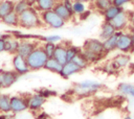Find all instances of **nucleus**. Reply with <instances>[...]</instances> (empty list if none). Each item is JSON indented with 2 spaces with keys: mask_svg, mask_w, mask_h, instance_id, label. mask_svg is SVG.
I'll use <instances>...</instances> for the list:
<instances>
[{
  "mask_svg": "<svg viewBox=\"0 0 134 119\" xmlns=\"http://www.w3.org/2000/svg\"><path fill=\"white\" fill-rule=\"evenodd\" d=\"M42 24H44L41 20L40 13L34 7L30 6L23 13L19 15V26L26 28V29H32L41 27Z\"/></svg>",
  "mask_w": 134,
  "mask_h": 119,
  "instance_id": "nucleus-1",
  "label": "nucleus"
},
{
  "mask_svg": "<svg viewBox=\"0 0 134 119\" xmlns=\"http://www.w3.org/2000/svg\"><path fill=\"white\" fill-rule=\"evenodd\" d=\"M103 85L95 80H84L74 84L72 88V93L80 97H86L96 93L99 89H102Z\"/></svg>",
  "mask_w": 134,
  "mask_h": 119,
  "instance_id": "nucleus-2",
  "label": "nucleus"
},
{
  "mask_svg": "<svg viewBox=\"0 0 134 119\" xmlns=\"http://www.w3.org/2000/svg\"><path fill=\"white\" fill-rule=\"evenodd\" d=\"M48 59V56L46 55L43 46H38L27 57V64L30 69V71H37L40 69H43L45 67V64Z\"/></svg>",
  "mask_w": 134,
  "mask_h": 119,
  "instance_id": "nucleus-3",
  "label": "nucleus"
},
{
  "mask_svg": "<svg viewBox=\"0 0 134 119\" xmlns=\"http://www.w3.org/2000/svg\"><path fill=\"white\" fill-rule=\"evenodd\" d=\"M40 16H41L42 22L50 28L59 29V28H62L66 24V22L62 18H60L53 9L42 11V13H40Z\"/></svg>",
  "mask_w": 134,
  "mask_h": 119,
  "instance_id": "nucleus-4",
  "label": "nucleus"
},
{
  "mask_svg": "<svg viewBox=\"0 0 134 119\" xmlns=\"http://www.w3.org/2000/svg\"><path fill=\"white\" fill-rule=\"evenodd\" d=\"M117 34V50L121 51L122 53L132 52L133 43H132V34L126 33L124 31H116Z\"/></svg>",
  "mask_w": 134,
  "mask_h": 119,
  "instance_id": "nucleus-5",
  "label": "nucleus"
},
{
  "mask_svg": "<svg viewBox=\"0 0 134 119\" xmlns=\"http://www.w3.org/2000/svg\"><path fill=\"white\" fill-rule=\"evenodd\" d=\"M82 49L90 51V52H93V53L98 54V55H100L103 57L107 54L105 52V49H104L103 41L98 40V39H88V40H86L84 42L83 46H82Z\"/></svg>",
  "mask_w": 134,
  "mask_h": 119,
  "instance_id": "nucleus-6",
  "label": "nucleus"
},
{
  "mask_svg": "<svg viewBox=\"0 0 134 119\" xmlns=\"http://www.w3.org/2000/svg\"><path fill=\"white\" fill-rule=\"evenodd\" d=\"M28 110V96L14 95L10 96V111L14 114L21 113Z\"/></svg>",
  "mask_w": 134,
  "mask_h": 119,
  "instance_id": "nucleus-7",
  "label": "nucleus"
},
{
  "mask_svg": "<svg viewBox=\"0 0 134 119\" xmlns=\"http://www.w3.org/2000/svg\"><path fill=\"white\" fill-rule=\"evenodd\" d=\"M13 67H14V71H16L20 76L25 75L30 71L27 61H26V57H23L17 53L14 54V56H13Z\"/></svg>",
  "mask_w": 134,
  "mask_h": 119,
  "instance_id": "nucleus-8",
  "label": "nucleus"
},
{
  "mask_svg": "<svg viewBox=\"0 0 134 119\" xmlns=\"http://www.w3.org/2000/svg\"><path fill=\"white\" fill-rule=\"evenodd\" d=\"M20 78V75L16 71H1L0 72V88H9Z\"/></svg>",
  "mask_w": 134,
  "mask_h": 119,
  "instance_id": "nucleus-9",
  "label": "nucleus"
},
{
  "mask_svg": "<svg viewBox=\"0 0 134 119\" xmlns=\"http://www.w3.org/2000/svg\"><path fill=\"white\" fill-rule=\"evenodd\" d=\"M39 46L38 41H31V40H22L20 41L17 54H20L23 57H27L37 47Z\"/></svg>",
  "mask_w": 134,
  "mask_h": 119,
  "instance_id": "nucleus-10",
  "label": "nucleus"
},
{
  "mask_svg": "<svg viewBox=\"0 0 134 119\" xmlns=\"http://www.w3.org/2000/svg\"><path fill=\"white\" fill-rule=\"evenodd\" d=\"M129 19H128V15L126 13V10L121 11L119 15H117L113 20L110 21V23L113 25V27L115 28L116 31H124L128 25H129Z\"/></svg>",
  "mask_w": 134,
  "mask_h": 119,
  "instance_id": "nucleus-11",
  "label": "nucleus"
},
{
  "mask_svg": "<svg viewBox=\"0 0 134 119\" xmlns=\"http://www.w3.org/2000/svg\"><path fill=\"white\" fill-rule=\"evenodd\" d=\"M45 102H46V98L43 97L38 92L35 94H31L28 96V110L32 112H37L43 106Z\"/></svg>",
  "mask_w": 134,
  "mask_h": 119,
  "instance_id": "nucleus-12",
  "label": "nucleus"
},
{
  "mask_svg": "<svg viewBox=\"0 0 134 119\" xmlns=\"http://www.w3.org/2000/svg\"><path fill=\"white\" fill-rule=\"evenodd\" d=\"M53 10H54V11L58 14V16H59L60 18H62L65 22L71 21L72 18L74 17V14L71 13V11L64 5V3H63L62 1H59V0H58V2H57L55 5H54Z\"/></svg>",
  "mask_w": 134,
  "mask_h": 119,
  "instance_id": "nucleus-13",
  "label": "nucleus"
},
{
  "mask_svg": "<svg viewBox=\"0 0 134 119\" xmlns=\"http://www.w3.org/2000/svg\"><path fill=\"white\" fill-rule=\"evenodd\" d=\"M2 38L5 40V51L13 53V54H16L18 47H19V44H20V40L17 39L16 37H14L12 33L3 34Z\"/></svg>",
  "mask_w": 134,
  "mask_h": 119,
  "instance_id": "nucleus-14",
  "label": "nucleus"
},
{
  "mask_svg": "<svg viewBox=\"0 0 134 119\" xmlns=\"http://www.w3.org/2000/svg\"><path fill=\"white\" fill-rule=\"evenodd\" d=\"M82 70L83 69L80 68L76 64H74L72 61H69V62H67L66 64L63 65V68H62V71H61L60 75L63 78H69L71 75L82 72Z\"/></svg>",
  "mask_w": 134,
  "mask_h": 119,
  "instance_id": "nucleus-15",
  "label": "nucleus"
},
{
  "mask_svg": "<svg viewBox=\"0 0 134 119\" xmlns=\"http://www.w3.org/2000/svg\"><path fill=\"white\" fill-rule=\"evenodd\" d=\"M53 58H55L59 63H61L62 65L67 63V49H66V44L65 43H58L54 53H53Z\"/></svg>",
  "mask_w": 134,
  "mask_h": 119,
  "instance_id": "nucleus-16",
  "label": "nucleus"
},
{
  "mask_svg": "<svg viewBox=\"0 0 134 119\" xmlns=\"http://www.w3.org/2000/svg\"><path fill=\"white\" fill-rule=\"evenodd\" d=\"M116 32L115 28L113 27V25L108 22V21H104V23L102 24L100 26V32H99V40L102 41H105L107 40L108 38L114 35Z\"/></svg>",
  "mask_w": 134,
  "mask_h": 119,
  "instance_id": "nucleus-17",
  "label": "nucleus"
},
{
  "mask_svg": "<svg viewBox=\"0 0 134 119\" xmlns=\"http://www.w3.org/2000/svg\"><path fill=\"white\" fill-rule=\"evenodd\" d=\"M57 2H58V0H37V2L35 3L34 7L39 13H42V11L53 9V7H54Z\"/></svg>",
  "mask_w": 134,
  "mask_h": 119,
  "instance_id": "nucleus-18",
  "label": "nucleus"
},
{
  "mask_svg": "<svg viewBox=\"0 0 134 119\" xmlns=\"http://www.w3.org/2000/svg\"><path fill=\"white\" fill-rule=\"evenodd\" d=\"M124 7H119V6H116L114 4H112L109 8H107L104 13H103V16H104V19L105 21H108L110 22L111 20H113L117 15H119L121 11H124Z\"/></svg>",
  "mask_w": 134,
  "mask_h": 119,
  "instance_id": "nucleus-19",
  "label": "nucleus"
},
{
  "mask_svg": "<svg viewBox=\"0 0 134 119\" xmlns=\"http://www.w3.org/2000/svg\"><path fill=\"white\" fill-rule=\"evenodd\" d=\"M12 11H15V2L13 0H1L0 1V20Z\"/></svg>",
  "mask_w": 134,
  "mask_h": 119,
  "instance_id": "nucleus-20",
  "label": "nucleus"
},
{
  "mask_svg": "<svg viewBox=\"0 0 134 119\" xmlns=\"http://www.w3.org/2000/svg\"><path fill=\"white\" fill-rule=\"evenodd\" d=\"M62 68H63V65L61 63H59L55 58L53 57H49L45 64V67L44 69L50 71V72H53V73H57V74H60L61 71H62Z\"/></svg>",
  "mask_w": 134,
  "mask_h": 119,
  "instance_id": "nucleus-21",
  "label": "nucleus"
},
{
  "mask_svg": "<svg viewBox=\"0 0 134 119\" xmlns=\"http://www.w3.org/2000/svg\"><path fill=\"white\" fill-rule=\"evenodd\" d=\"M131 62V56L128 55L127 53H124V54H119L117 55L113 62H112V67L114 69H117V68H121V67H126L129 63Z\"/></svg>",
  "mask_w": 134,
  "mask_h": 119,
  "instance_id": "nucleus-22",
  "label": "nucleus"
},
{
  "mask_svg": "<svg viewBox=\"0 0 134 119\" xmlns=\"http://www.w3.org/2000/svg\"><path fill=\"white\" fill-rule=\"evenodd\" d=\"M10 96L8 94H0V113H10Z\"/></svg>",
  "mask_w": 134,
  "mask_h": 119,
  "instance_id": "nucleus-23",
  "label": "nucleus"
},
{
  "mask_svg": "<svg viewBox=\"0 0 134 119\" xmlns=\"http://www.w3.org/2000/svg\"><path fill=\"white\" fill-rule=\"evenodd\" d=\"M117 91L121 95H127L134 98V85L129 82H120L117 86Z\"/></svg>",
  "mask_w": 134,
  "mask_h": 119,
  "instance_id": "nucleus-24",
  "label": "nucleus"
},
{
  "mask_svg": "<svg viewBox=\"0 0 134 119\" xmlns=\"http://www.w3.org/2000/svg\"><path fill=\"white\" fill-rule=\"evenodd\" d=\"M103 44H104V49H105L106 53H109L111 51L116 50V48H117V34L115 33L114 35L103 41Z\"/></svg>",
  "mask_w": 134,
  "mask_h": 119,
  "instance_id": "nucleus-25",
  "label": "nucleus"
},
{
  "mask_svg": "<svg viewBox=\"0 0 134 119\" xmlns=\"http://www.w3.org/2000/svg\"><path fill=\"white\" fill-rule=\"evenodd\" d=\"M1 21L8 26H19V15L16 11H12L3 17Z\"/></svg>",
  "mask_w": 134,
  "mask_h": 119,
  "instance_id": "nucleus-26",
  "label": "nucleus"
},
{
  "mask_svg": "<svg viewBox=\"0 0 134 119\" xmlns=\"http://www.w3.org/2000/svg\"><path fill=\"white\" fill-rule=\"evenodd\" d=\"M72 62H73L74 64H76V65H77L80 68H82V69H85V68H87V67L90 65V63L88 62V59L83 55L82 50H81L80 53H77V54L72 58Z\"/></svg>",
  "mask_w": 134,
  "mask_h": 119,
  "instance_id": "nucleus-27",
  "label": "nucleus"
},
{
  "mask_svg": "<svg viewBox=\"0 0 134 119\" xmlns=\"http://www.w3.org/2000/svg\"><path fill=\"white\" fill-rule=\"evenodd\" d=\"M65 44H66V49H67V62H69V61H72V58L77 53L81 52L82 48H79L70 43H65Z\"/></svg>",
  "mask_w": 134,
  "mask_h": 119,
  "instance_id": "nucleus-28",
  "label": "nucleus"
},
{
  "mask_svg": "<svg viewBox=\"0 0 134 119\" xmlns=\"http://www.w3.org/2000/svg\"><path fill=\"white\" fill-rule=\"evenodd\" d=\"M30 6H32V5L28 0H18L15 3V11L18 15H20L21 13H23L24 10H26Z\"/></svg>",
  "mask_w": 134,
  "mask_h": 119,
  "instance_id": "nucleus-29",
  "label": "nucleus"
},
{
  "mask_svg": "<svg viewBox=\"0 0 134 119\" xmlns=\"http://www.w3.org/2000/svg\"><path fill=\"white\" fill-rule=\"evenodd\" d=\"M113 3L110 1V0H94V7L100 11L102 14L107 9L109 8Z\"/></svg>",
  "mask_w": 134,
  "mask_h": 119,
  "instance_id": "nucleus-30",
  "label": "nucleus"
},
{
  "mask_svg": "<svg viewBox=\"0 0 134 119\" xmlns=\"http://www.w3.org/2000/svg\"><path fill=\"white\" fill-rule=\"evenodd\" d=\"M55 47H57V44H55V43H49V42L44 43V45H43V49H44L46 55L48 56V58L53 56Z\"/></svg>",
  "mask_w": 134,
  "mask_h": 119,
  "instance_id": "nucleus-31",
  "label": "nucleus"
},
{
  "mask_svg": "<svg viewBox=\"0 0 134 119\" xmlns=\"http://www.w3.org/2000/svg\"><path fill=\"white\" fill-rule=\"evenodd\" d=\"M72 9L74 15H82L84 11H86V6L84 4V2H80V1H73L72 4Z\"/></svg>",
  "mask_w": 134,
  "mask_h": 119,
  "instance_id": "nucleus-32",
  "label": "nucleus"
},
{
  "mask_svg": "<svg viewBox=\"0 0 134 119\" xmlns=\"http://www.w3.org/2000/svg\"><path fill=\"white\" fill-rule=\"evenodd\" d=\"M39 94H41L43 97H45L46 99L49 98V97H52V96H55L57 95V92L53 91V90H49V89H41L38 91Z\"/></svg>",
  "mask_w": 134,
  "mask_h": 119,
  "instance_id": "nucleus-33",
  "label": "nucleus"
},
{
  "mask_svg": "<svg viewBox=\"0 0 134 119\" xmlns=\"http://www.w3.org/2000/svg\"><path fill=\"white\" fill-rule=\"evenodd\" d=\"M45 43L49 42V43H55L58 44V42L61 41V37L60 35H48V37H43V40Z\"/></svg>",
  "mask_w": 134,
  "mask_h": 119,
  "instance_id": "nucleus-34",
  "label": "nucleus"
},
{
  "mask_svg": "<svg viewBox=\"0 0 134 119\" xmlns=\"http://www.w3.org/2000/svg\"><path fill=\"white\" fill-rule=\"evenodd\" d=\"M131 1H133V0H115L113 2V4L116 5V6H119V7H124L125 4H127V3L131 2Z\"/></svg>",
  "mask_w": 134,
  "mask_h": 119,
  "instance_id": "nucleus-35",
  "label": "nucleus"
},
{
  "mask_svg": "<svg viewBox=\"0 0 134 119\" xmlns=\"http://www.w3.org/2000/svg\"><path fill=\"white\" fill-rule=\"evenodd\" d=\"M0 119H15V115L12 114H2L0 115Z\"/></svg>",
  "mask_w": 134,
  "mask_h": 119,
  "instance_id": "nucleus-36",
  "label": "nucleus"
},
{
  "mask_svg": "<svg viewBox=\"0 0 134 119\" xmlns=\"http://www.w3.org/2000/svg\"><path fill=\"white\" fill-rule=\"evenodd\" d=\"M2 51H5V40L3 38L0 40V52Z\"/></svg>",
  "mask_w": 134,
  "mask_h": 119,
  "instance_id": "nucleus-37",
  "label": "nucleus"
},
{
  "mask_svg": "<svg viewBox=\"0 0 134 119\" xmlns=\"http://www.w3.org/2000/svg\"><path fill=\"white\" fill-rule=\"evenodd\" d=\"M89 15H90V11H89V10H86V11H84L82 15H80V18H81L82 20H85V19H87V18L89 17Z\"/></svg>",
  "mask_w": 134,
  "mask_h": 119,
  "instance_id": "nucleus-38",
  "label": "nucleus"
},
{
  "mask_svg": "<svg viewBox=\"0 0 134 119\" xmlns=\"http://www.w3.org/2000/svg\"><path fill=\"white\" fill-rule=\"evenodd\" d=\"M130 33H131L132 35H134V28L131 27V26H130Z\"/></svg>",
  "mask_w": 134,
  "mask_h": 119,
  "instance_id": "nucleus-39",
  "label": "nucleus"
},
{
  "mask_svg": "<svg viewBox=\"0 0 134 119\" xmlns=\"http://www.w3.org/2000/svg\"><path fill=\"white\" fill-rule=\"evenodd\" d=\"M130 26L134 28V16H133V19H132V21H131V25H130Z\"/></svg>",
  "mask_w": 134,
  "mask_h": 119,
  "instance_id": "nucleus-40",
  "label": "nucleus"
},
{
  "mask_svg": "<svg viewBox=\"0 0 134 119\" xmlns=\"http://www.w3.org/2000/svg\"><path fill=\"white\" fill-rule=\"evenodd\" d=\"M28 1H29V2L31 3V5H32V6H34V4H35V3L37 2V0H28Z\"/></svg>",
  "mask_w": 134,
  "mask_h": 119,
  "instance_id": "nucleus-41",
  "label": "nucleus"
},
{
  "mask_svg": "<svg viewBox=\"0 0 134 119\" xmlns=\"http://www.w3.org/2000/svg\"><path fill=\"white\" fill-rule=\"evenodd\" d=\"M73 1H80V2H84L85 3V2H89L90 0H73Z\"/></svg>",
  "mask_w": 134,
  "mask_h": 119,
  "instance_id": "nucleus-42",
  "label": "nucleus"
},
{
  "mask_svg": "<svg viewBox=\"0 0 134 119\" xmlns=\"http://www.w3.org/2000/svg\"><path fill=\"white\" fill-rule=\"evenodd\" d=\"M124 119H133V118H132L131 116H126V117H125Z\"/></svg>",
  "mask_w": 134,
  "mask_h": 119,
  "instance_id": "nucleus-43",
  "label": "nucleus"
},
{
  "mask_svg": "<svg viewBox=\"0 0 134 119\" xmlns=\"http://www.w3.org/2000/svg\"><path fill=\"white\" fill-rule=\"evenodd\" d=\"M132 43H133V46H134V35H132Z\"/></svg>",
  "mask_w": 134,
  "mask_h": 119,
  "instance_id": "nucleus-44",
  "label": "nucleus"
},
{
  "mask_svg": "<svg viewBox=\"0 0 134 119\" xmlns=\"http://www.w3.org/2000/svg\"><path fill=\"white\" fill-rule=\"evenodd\" d=\"M2 37H3V34H2V33H0V40L2 39Z\"/></svg>",
  "mask_w": 134,
  "mask_h": 119,
  "instance_id": "nucleus-45",
  "label": "nucleus"
},
{
  "mask_svg": "<svg viewBox=\"0 0 134 119\" xmlns=\"http://www.w3.org/2000/svg\"><path fill=\"white\" fill-rule=\"evenodd\" d=\"M132 53H133V55H134V47H133V49H132Z\"/></svg>",
  "mask_w": 134,
  "mask_h": 119,
  "instance_id": "nucleus-46",
  "label": "nucleus"
},
{
  "mask_svg": "<svg viewBox=\"0 0 134 119\" xmlns=\"http://www.w3.org/2000/svg\"><path fill=\"white\" fill-rule=\"evenodd\" d=\"M110 1H111V2H112V3H113V2H114V1H115V0H110Z\"/></svg>",
  "mask_w": 134,
  "mask_h": 119,
  "instance_id": "nucleus-47",
  "label": "nucleus"
}]
</instances>
